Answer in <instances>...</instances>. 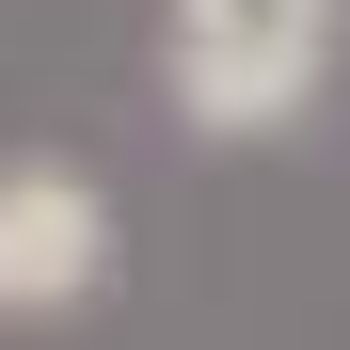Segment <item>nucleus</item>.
I'll return each instance as SVG.
<instances>
[{
	"mask_svg": "<svg viewBox=\"0 0 350 350\" xmlns=\"http://www.w3.org/2000/svg\"><path fill=\"white\" fill-rule=\"evenodd\" d=\"M350 0H159V80L207 144H286L334 80Z\"/></svg>",
	"mask_w": 350,
	"mask_h": 350,
	"instance_id": "nucleus-1",
	"label": "nucleus"
},
{
	"mask_svg": "<svg viewBox=\"0 0 350 350\" xmlns=\"http://www.w3.org/2000/svg\"><path fill=\"white\" fill-rule=\"evenodd\" d=\"M111 286V191L80 159H0V319H64Z\"/></svg>",
	"mask_w": 350,
	"mask_h": 350,
	"instance_id": "nucleus-2",
	"label": "nucleus"
}]
</instances>
